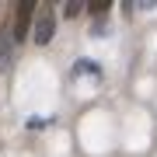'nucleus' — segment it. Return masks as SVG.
<instances>
[{"instance_id":"1","label":"nucleus","mask_w":157,"mask_h":157,"mask_svg":"<svg viewBox=\"0 0 157 157\" xmlns=\"http://www.w3.org/2000/svg\"><path fill=\"white\" fill-rule=\"evenodd\" d=\"M52 35H56V14H52V7L35 11V32H32V39L39 45H45V42H52Z\"/></svg>"},{"instance_id":"2","label":"nucleus","mask_w":157,"mask_h":157,"mask_svg":"<svg viewBox=\"0 0 157 157\" xmlns=\"http://www.w3.org/2000/svg\"><path fill=\"white\" fill-rule=\"evenodd\" d=\"M32 17H35V0H21V4H17V14H14V28H11V35H14L17 42L28 35Z\"/></svg>"},{"instance_id":"3","label":"nucleus","mask_w":157,"mask_h":157,"mask_svg":"<svg viewBox=\"0 0 157 157\" xmlns=\"http://www.w3.org/2000/svg\"><path fill=\"white\" fill-rule=\"evenodd\" d=\"M11 59H14V35L7 28V32H0V73L11 70Z\"/></svg>"},{"instance_id":"4","label":"nucleus","mask_w":157,"mask_h":157,"mask_svg":"<svg viewBox=\"0 0 157 157\" xmlns=\"http://www.w3.org/2000/svg\"><path fill=\"white\" fill-rule=\"evenodd\" d=\"M87 11H91V14H105V11H108V0H91Z\"/></svg>"},{"instance_id":"5","label":"nucleus","mask_w":157,"mask_h":157,"mask_svg":"<svg viewBox=\"0 0 157 157\" xmlns=\"http://www.w3.org/2000/svg\"><path fill=\"white\" fill-rule=\"evenodd\" d=\"M80 11H84V4H80V0H73V4H67V14L73 17V14H80Z\"/></svg>"}]
</instances>
